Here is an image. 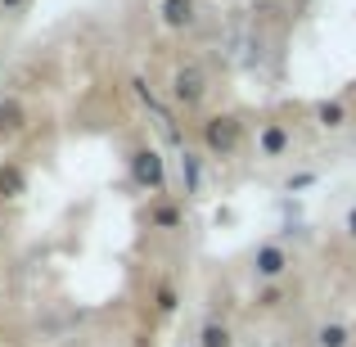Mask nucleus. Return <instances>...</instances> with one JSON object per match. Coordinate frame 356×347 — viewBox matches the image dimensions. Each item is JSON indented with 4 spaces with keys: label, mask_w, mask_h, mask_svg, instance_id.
Returning a JSON list of instances; mask_svg holds the SVG:
<instances>
[{
    "label": "nucleus",
    "mask_w": 356,
    "mask_h": 347,
    "mask_svg": "<svg viewBox=\"0 0 356 347\" xmlns=\"http://www.w3.org/2000/svg\"><path fill=\"white\" fill-rule=\"evenodd\" d=\"M203 95H208V77H203L199 68H176V77H172V99L181 108H194V104H203Z\"/></svg>",
    "instance_id": "7ed1b4c3"
},
{
    "label": "nucleus",
    "mask_w": 356,
    "mask_h": 347,
    "mask_svg": "<svg viewBox=\"0 0 356 347\" xmlns=\"http://www.w3.org/2000/svg\"><path fill=\"white\" fill-rule=\"evenodd\" d=\"M316 122H321L325 131H343L348 127V104H343V99H321V104H316Z\"/></svg>",
    "instance_id": "0eeeda50"
},
{
    "label": "nucleus",
    "mask_w": 356,
    "mask_h": 347,
    "mask_svg": "<svg viewBox=\"0 0 356 347\" xmlns=\"http://www.w3.org/2000/svg\"><path fill=\"white\" fill-rule=\"evenodd\" d=\"M14 131H23V104L0 99V136H14Z\"/></svg>",
    "instance_id": "f8f14e48"
},
{
    "label": "nucleus",
    "mask_w": 356,
    "mask_h": 347,
    "mask_svg": "<svg viewBox=\"0 0 356 347\" xmlns=\"http://www.w3.org/2000/svg\"><path fill=\"white\" fill-rule=\"evenodd\" d=\"M149 221L163 226V230H181V212H176V208H154V212H149Z\"/></svg>",
    "instance_id": "ddd939ff"
},
{
    "label": "nucleus",
    "mask_w": 356,
    "mask_h": 347,
    "mask_svg": "<svg viewBox=\"0 0 356 347\" xmlns=\"http://www.w3.org/2000/svg\"><path fill=\"white\" fill-rule=\"evenodd\" d=\"M158 312H176V289L172 284L158 289Z\"/></svg>",
    "instance_id": "4468645a"
},
{
    "label": "nucleus",
    "mask_w": 356,
    "mask_h": 347,
    "mask_svg": "<svg viewBox=\"0 0 356 347\" xmlns=\"http://www.w3.org/2000/svg\"><path fill=\"white\" fill-rule=\"evenodd\" d=\"M280 302H284V293H280V289H266V293H257V307H266V312H270V307H280Z\"/></svg>",
    "instance_id": "dca6fc26"
},
{
    "label": "nucleus",
    "mask_w": 356,
    "mask_h": 347,
    "mask_svg": "<svg viewBox=\"0 0 356 347\" xmlns=\"http://www.w3.org/2000/svg\"><path fill=\"white\" fill-rule=\"evenodd\" d=\"M348 343H352V330L339 325V321H330V325L316 330V347H348Z\"/></svg>",
    "instance_id": "9b49d317"
},
{
    "label": "nucleus",
    "mask_w": 356,
    "mask_h": 347,
    "mask_svg": "<svg viewBox=\"0 0 356 347\" xmlns=\"http://www.w3.org/2000/svg\"><path fill=\"white\" fill-rule=\"evenodd\" d=\"M289 271V252L280 248V243H257V252H252V275L257 280H280Z\"/></svg>",
    "instance_id": "20e7f679"
},
{
    "label": "nucleus",
    "mask_w": 356,
    "mask_h": 347,
    "mask_svg": "<svg viewBox=\"0 0 356 347\" xmlns=\"http://www.w3.org/2000/svg\"><path fill=\"white\" fill-rule=\"evenodd\" d=\"M199 347H235V334H230V325L208 321V325L199 330Z\"/></svg>",
    "instance_id": "9d476101"
},
{
    "label": "nucleus",
    "mask_w": 356,
    "mask_h": 347,
    "mask_svg": "<svg viewBox=\"0 0 356 347\" xmlns=\"http://www.w3.org/2000/svg\"><path fill=\"white\" fill-rule=\"evenodd\" d=\"M289 145H293V136H289L284 122H261L257 127V154L261 158H284Z\"/></svg>",
    "instance_id": "39448f33"
},
{
    "label": "nucleus",
    "mask_w": 356,
    "mask_h": 347,
    "mask_svg": "<svg viewBox=\"0 0 356 347\" xmlns=\"http://www.w3.org/2000/svg\"><path fill=\"white\" fill-rule=\"evenodd\" d=\"M181 185H185V194H199V185H203V158L194 149L181 154Z\"/></svg>",
    "instance_id": "1a4fd4ad"
},
{
    "label": "nucleus",
    "mask_w": 356,
    "mask_h": 347,
    "mask_svg": "<svg viewBox=\"0 0 356 347\" xmlns=\"http://www.w3.org/2000/svg\"><path fill=\"white\" fill-rule=\"evenodd\" d=\"M307 185H316V172H298V176H289V194H293V190H307Z\"/></svg>",
    "instance_id": "2eb2a0df"
},
{
    "label": "nucleus",
    "mask_w": 356,
    "mask_h": 347,
    "mask_svg": "<svg viewBox=\"0 0 356 347\" xmlns=\"http://www.w3.org/2000/svg\"><path fill=\"white\" fill-rule=\"evenodd\" d=\"M158 14H163L167 27H190L194 23V0H163Z\"/></svg>",
    "instance_id": "6e6552de"
},
{
    "label": "nucleus",
    "mask_w": 356,
    "mask_h": 347,
    "mask_svg": "<svg viewBox=\"0 0 356 347\" xmlns=\"http://www.w3.org/2000/svg\"><path fill=\"white\" fill-rule=\"evenodd\" d=\"M348 230H352V234H356V208H352V212H348Z\"/></svg>",
    "instance_id": "a211bd4d"
},
{
    "label": "nucleus",
    "mask_w": 356,
    "mask_h": 347,
    "mask_svg": "<svg viewBox=\"0 0 356 347\" xmlns=\"http://www.w3.org/2000/svg\"><path fill=\"white\" fill-rule=\"evenodd\" d=\"M131 181H136L140 190H149V194L167 190V163H163V154H158L154 145H140L136 154H131Z\"/></svg>",
    "instance_id": "f03ea898"
},
{
    "label": "nucleus",
    "mask_w": 356,
    "mask_h": 347,
    "mask_svg": "<svg viewBox=\"0 0 356 347\" xmlns=\"http://www.w3.org/2000/svg\"><path fill=\"white\" fill-rule=\"evenodd\" d=\"M239 136H243V127H239L235 113H212L203 122V149L212 158H230L239 149Z\"/></svg>",
    "instance_id": "f257e3e1"
},
{
    "label": "nucleus",
    "mask_w": 356,
    "mask_h": 347,
    "mask_svg": "<svg viewBox=\"0 0 356 347\" xmlns=\"http://www.w3.org/2000/svg\"><path fill=\"white\" fill-rule=\"evenodd\" d=\"M27 194V172L18 163H0V199H18Z\"/></svg>",
    "instance_id": "423d86ee"
},
{
    "label": "nucleus",
    "mask_w": 356,
    "mask_h": 347,
    "mask_svg": "<svg viewBox=\"0 0 356 347\" xmlns=\"http://www.w3.org/2000/svg\"><path fill=\"white\" fill-rule=\"evenodd\" d=\"M18 5H23V0H0V9H18Z\"/></svg>",
    "instance_id": "f3484780"
}]
</instances>
